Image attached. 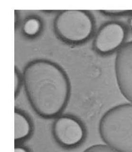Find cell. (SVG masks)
Instances as JSON below:
<instances>
[{"label":"cell","instance_id":"6da1fadb","mask_svg":"<svg viewBox=\"0 0 132 152\" xmlns=\"http://www.w3.org/2000/svg\"><path fill=\"white\" fill-rule=\"evenodd\" d=\"M22 78L28 100L39 116L53 118L63 111L70 96L71 85L60 65L48 60H34L25 66Z\"/></svg>","mask_w":132,"mask_h":152},{"label":"cell","instance_id":"7a4b0ae2","mask_svg":"<svg viewBox=\"0 0 132 152\" xmlns=\"http://www.w3.org/2000/svg\"><path fill=\"white\" fill-rule=\"evenodd\" d=\"M102 140L116 152H132V104H121L106 112L99 124Z\"/></svg>","mask_w":132,"mask_h":152},{"label":"cell","instance_id":"3957f363","mask_svg":"<svg viewBox=\"0 0 132 152\" xmlns=\"http://www.w3.org/2000/svg\"><path fill=\"white\" fill-rule=\"evenodd\" d=\"M53 28L62 41L79 45L88 41L93 36L95 20L92 15L85 10H63L55 17Z\"/></svg>","mask_w":132,"mask_h":152},{"label":"cell","instance_id":"277c9868","mask_svg":"<svg viewBox=\"0 0 132 152\" xmlns=\"http://www.w3.org/2000/svg\"><path fill=\"white\" fill-rule=\"evenodd\" d=\"M125 34V28L121 24L116 22H107L96 33L93 48L99 54L111 53L122 46Z\"/></svg>","mask_w":132,"mask_h":152},{"label":"cell","instance_id":"5b68a950","mask_svg":"<svg viewBox=\"0 0 132 152\" xmlns=\"http://www.w3.org/2000/svg\"><path fill=\"white\" fill-rule=\"evenodd\" d=\"M116 81L120 92L132 103V41L120 47L115 60Z\"/></svg>","mask_w":132,"mask_h":152},{"label":"cell","instance_id":"8992f818","mask_svg":"<svg viewBox=\"0 0 132 152\" xmlns=\"http://www.w3.org/2000/svg\"><path fill=\"white\" fill-rule=\"evenodd\" d=\"M53 132L56 140L66 147L77 145L85 137V130L81 123L68 115L57 117L53 123Z\"/></svg>","mask_w":132,"mask_h":152},{"label":"cell","instance_id":"52a82bcc","mask_svg":"<svg viewBox=\"0 0 132 152\" xmlns=\"http://www.w3.org/2000/svg\"><path fill=\"white\" fill-rule=\"evenodd\" d=\"M15 140L21 141L29 137L32 124L29 117L21 111L15 110Z\"/></svg>","mask_w":132,"mask_h":152},{"label":"cell","instance_id":"ba28073f","mask_svg":"<svg viewBox=\"0 0 132 152\" xmlns=\"http://www.w3.org/2000/svg\"><path fill=\"white\" fill-rule=\"evenodd\" d=\"M43 24L42 20L37 16H32L26 18L22 26V33L27 38H34L41 33Z\"/></svg>","mask_w":132,"mask_h":152},{"label":"cell","instance_id":"9c48e42d","mask_svg":"<svg viewBox=\"0 0 132 152\" xmlns=\"http://www.w3.org/2000/svg\"><path fill=\"white\" fill-rule=\"evenodd\" d=\"M83 152H116L107 145H96L90 146Z\"/></svg>","mask_w":132,"mask_h":152},{"label":"cell","instance_id":"30bf717a","mask_svg":"<svg viewBox=\"0 0 132 152\" xmlns=\"http://www.w3.org/2000/svg\"><path fill=\"white\" fill-rule=\"evenodd\" d=\"M23 83V78L16 68L15 69V96H16L19 92L21 85Z\"/></svg>","mask_w":132,"mask_h":152},{"label":"cell","instance_id":"8fae6325","mask_svg":"<svg viewBox=\"0 0 132 152\" xmlns=\"http://www.w3.org/2000/svg\"><path fill=\"white\" fill-rule=\"evenodd\" d=\"M101 12L106 15L109 16H118L122 15H125L127 13H129L132 12V11H115V10H102L101 11Z\"/></svg>","mask_w":132,"mask_h":152},{"label":"cell","instance_id":"7c38bea8","mask_svg":"<svg viewBox=\"0 0 132 152\" xmlns=\"http://www.w3.org/2000/svg\"><path fill=\"white\" fill-rule=\"evenodd\" d=\"M15 152H28L27 150L23 147H16L15 148Z\"/></svg>","mask_w":132,"mask_h":152},{"label":"cell","instance_id":"4fadbf2b","mask_svg":"<svg viewBox=\"0 0 132 152\" xmlns=\"http://www.w3.org/2000/svg\"><path fill=\"white\" fill-rule=\"evenodd\" d=\"M130 27H131V29L132 30V16L131 19H130Z\"/></svg>","mask_w":132,"mask_h":152}]
</instances>
